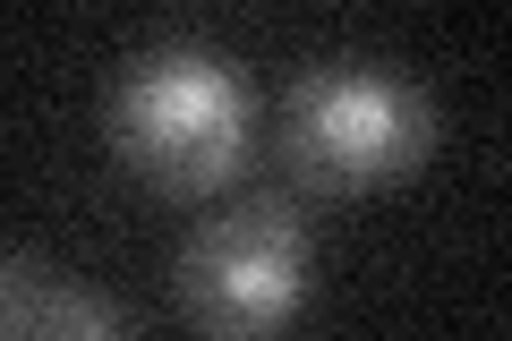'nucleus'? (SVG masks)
Returning <instances> with one entry per match:
<instances>
[{"mask_svg": "<svg viewBox=\"0 0 512 341\" xmlns=\"http://www.w3.org/2000/svg\"><path fill=\"white\" fill-rule=\"evenodd\" d=\"M308 265H316V239L299 197L256 188V197L214 205L180 239L171 290H180V316L197 324V341H274L308 299Z\"/></svg>", "mask_w": 512, "mask_h": 341, "instance_id": "obj_3", "label": "nucleus"}, {"mask_svg": "<svg viewBox=\"0 0 512 341\" xmlns=\"http://www.w3.org/2000/svg\"><path fill=\"white\" fill-rule=\"evenodd\" d=\"M427 145H436V103L376 60H316L282 103V171L325 205L410 180Z\"/></svg>", "mask_w": 512, "mask_h": 341, "instance_id": "obj_2", "label": "nucleus"}, {"mask_svg": "<svg viewBox=\"0 0 512 341\" xmlns=\"http://www.w3.org/2000/svg\"><path fill=\"white\" fill-rule=\"evenodd\" d=\"M248 86L197 43H146L111 69L103 137L163 197H214L248 162Z\"/></svg>", "mask_w": 512, "mask_h": 341, "instance_id": "obj_1", "label": "nucleus"}]
</instances>
